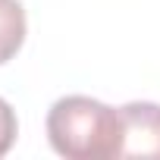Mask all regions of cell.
Listing matches in <instances>:
<instances>
[{"label": "cell", "mask_w": 160, "mask_h": 160, "mask_svg": "<svg viewBox=\"0 0 160 160\" xmlns=\"http://www.w3.org/2000/svg\"><path fill=\"white\" fill-rule=\"evenodd\" d=\"M122 148L119 157H157L160 160V104L135 101L119 107Z\"/></svg>", "instance_id": "2"}, {"label": "cell", "mask_w": 160, "mask_h": 160, "mask_svg": "<svg viewBox=\"0 0 160 160\" xmlns=\"http://www.w3.org/2000/svg\"><path fill=\"white\" fill-rule=\"evenodd\" d=\"M25 41V10L19 0H0V63L19 53Z\"/></svg>", "instance_id": "3"}, {"label": "cell", "mask_w": 160, "mask_h": 160, "mask_svg": "<svg viewBox=\"0 0 160 160\" xmlns=\"http://www.w3.org/2000/svg\"><path fill=\"white\" fill-rule=\"evenodd\" d=\"M16 113H13V107L0 98V157H3L10 148H13V141H16Z\"/></svg>", "instance_id": "4"}, {"label": "cell", "mask_w": 160, "mask_h": 160, "mask_svg": "<svg viewBox=\"0 0 160 160\" xmlns=\"http://www.w3.org/2000/svg\"><path fill=\"white\" fill-rule=\"evenodd\" d=\"M47 138L60 157L69 160H110L122 148V116L119 110L85 98H60L47 113Z\"/></svg>", "instance_id": "1"}]
</instances>
